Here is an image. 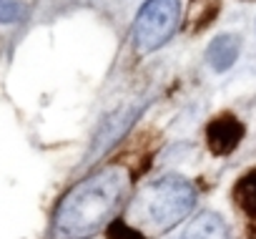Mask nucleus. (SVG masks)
<instances>
[{"instance_id": "nucleus-8", "label": "nucleus", "mask_w": 256, "mask_h": 239, "mask_svg": "<svg viewBox=\"0 0 256 239\" xmlns=\"http://www.w3.org/2000/svg\"><path fill=\"white\" fill-rule=\"evenodd\" d=\"M106 236H108V239H146L138 229H134L126 219H113V221L106 226Z\"/></svg>"}, {"instance_id": "nucleus-1", "label": "nucleus", "mask_w": 256, "mask_h": 239, "mask_svg": "<svg viewBox=\"0 0 256 239\" xmlns=\"http://www.w3.org/2000/svg\"><path fill=\"white\" fill-rule=\"evenodd\" d=\"M131 191V174L120 164L103 166L78 181L58 204L56 229L66 239H86L108 226Z\"/></svg>"}, {"instance_id": "nucleus-4", "label": "nucleus", "mask_w": 256, "mask_h": 239, "mask_svg": "<svg viewBox=\"0 0 256 239\" xmlns=\"http://www.w3.org/2000/svg\"><path fill=\"white\" fill-rule=\"evenodd\" d=\"M241 139H244V124L231 113L216 116L214 121L206 126V144H208V149L216 156L231 154L241 144Z\"/></svg>"}, {"instance_id": "nucleus-6", "label": "nucleus", "mask_w": 256, "mask_h": 239, "mask_svg": "<svg viewBox=\"0 0 256 239\" xmlns=\"http://www.w3.org/2000/svg\"><path fill=\"white\" fill-rule=\"evenodd\" d=\"M238 48H241V41L236 36H218V38L211 41V46L206 51V58L216 71H226L236 63Z\"/></svg>"}, {"instance_id": "nucleus-5", "label": "nucleus", "mask_w": 256, "mask_h": 239, "mask_svg": "<svg viewBox=\"0 0 256 239\" xmlns=\"http://www.w3.org/2000/svg\"><path fill=\"white\" fill-rule=\"evenodd\" d=\"M184 239H231V236H228L226 221H224L218 214L204 211V214H198V216L188 224Z\"/></svg>"}, {"instance_id": "nucleus-3", "label": "nucleus", "mask_w": 256, "mask_h": 239, "mask_svg": "<svg viewBox=\"0 0 256 239\" xmlns=\"http://www.w3.org/2000/svg\"><path fill=\"white\" fill-rule=\"evenodd\" d=\"M178 21H181L178 0H146L134 26V41L138 53H151L161 48L178 28Z\"/></svg>"}, {"instance_id": "nucleus-9", "label": "nucleus", "mask_w": 256, "mask_h": 239, "mask_svg": "<svg viewBox=\"0 0 256 239\" xmlns=\"http://www.w3.org/2000/svg\"><path fill=\"white\" fill-rule=\"evenodd\" d=\"M26 16V6L18 0H0V23H13Z\"/></svg>"}, {"instance_id": "nucleus-2", "label": "nucleus", "mask_w": 256, "mask_h": 239, "mask_svg": "<svg viewBox=\"0 0 256 239\" xmlns=\"http://www.w3.org/2000/svg\"><path fill=\"white\" fill-rule=\"evenodd\" d=\"M196 204L194 186L181 176H166L144 186L131 206H128V224L138 229L144 236L164 234L176 226Z\"/></svg>"}, {"instance_id": "nucleus-7", "label": "nucleus", "mask_w": 256, "mask_h": 239, "mask_svg": "<svg viewBox=\"0 0 256 239\" xmlns=\"http://www.w3.org/2000/svg\"><path fill=\"white\" fill-rule=\"evenodd\" d=\"M234 199L241 206V211L251 219H256V169L244 174L234 186Z\"/></svg>"}]
</instances>
